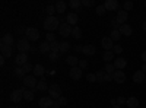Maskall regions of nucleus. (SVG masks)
Instances as JSON below:
<instances>
[{"instance_id": "9", "label": "nucleus", "mask_w": 146, "mask_h": 108, "mask_svg": "<svg viewBox=\"0 0 146 108\" xmlns=\"http://www.w3.org/2000/svg\"><path fill=\"white\" fill-rule=\"evenodd\" d=\"M101 45H102V48H105L107 51H113L114 48V41L110 38V37H104L101 40Z\"/></svg>"}, {"instance_id": "26", "label": "nucleus", "mask_w": 146, "mask_h": 108, "mask_svg": "<svg viewBox=\"0 0 146 108\" xmlns=\"http://www.w3.org/2000/svg\"><path fill=\"white\" fill-rule=\"evenodd\" d=\"M137 105H139V99L136 97H130L127 99V107L129 108H137Z\"/></svg>"}, {"instance_id": "3", "label": "nucleus", "mask_w": 146, "mask_h": 108, "mask_svg": "<svg viewBox=\"0 0 146 108\" xmlns=\"http://www.w3.org/2000/svg\"><path fill=\"white\" fill-rule=\"evenodd\" d=\"M48 93H50V97H51L54 101H57L60 97H62V88L54 83V85H51L50 88H48Z\"/></svg>"}, {"instance_id": "38", "label": "nucleus", "mask_w": 146, "mask_h": 108, "mask_svg": "<svg viewBox=\"0 0 146 108\" xmlns=\"http://www.w3.org/2000/svg\"><path fill=\"white\" fill-rule=\"evenodd\" d=\"M107 12V9H105V6L104 5H100V6H96V15H100V16H102L104 13Z\"/></svg>"}, {"instance_id": "54", "label": "nucleus", "mask_w": 146, "mask_h": 108, "mask_svg": "<svg viewBox=\"0 0 146 108\" xmlns=\"http://www.w3.org/2000/svg\"><path fill=\"white\" fill-rule=\"evenodd\" d=\"M142 60H143V62L146 63V50H145V51L142 53Z\"/></svg>"}, {"instance_id": "21", "label": "nucleus", "mask_w": 146, "mask_h": 108, "mask_svg": "<svg viewBox=\"0 0 146 108\" xmlns=\"http://www.w3.org/2000/svg\"><path fill=\"white\" fill-rule=\"evenodd\" d=\"M145 78L146 75L143 73L142 70H137L135 75H133V82H136V83H140V82H145Z\"/></svg>"}, {"instance_id": "1", "label": "nucleus", "mask_w": 146, "mask_h": 108, "mask_svg": "<svg viewBox=\"0 0 146 108\" xmlns=\"http://www.w3.org/2000/svg\"><path fill=\"white\" fill-rule=\"evenodd\" d=\"M44 28L47 29V31H54L56 28H60V25H62V23H60V19L58 18H56V16H48V18H45L44 19Z\"/></svg>"}, {"instance_id": "40", "label": "nucleus", "mask_w": 146, "mask_h": 108, "mask_svg": "<svg viewBox=\"0 0 146 108\" xmlns=\"http://www.w3.org/2000/svg\"><path fill=\"white\" fill-rule=\"evenodd\" d=\"M45 12H47V13H48V16H54V12H56V6H53V5H50V6H47Z\"/></svg>"}, {"instance_id": "30", "label": "nucleus", "mask_w": 146, "mask_h": 108, "mask_svg": "<svg viewBox=\"0 0 146 108\" xmlns=\"http://www.w3.org/2000/svg\"><path fill=\"white\" fill-rule=\"evenodd\" d=\"M48 86H47V82L42 79V80H38V85H36V91H47Z\"/></svg>"}, {"instance_id": "55", "label": "nucleus", "mask_w": 146, "mask_h": 108, "mask_svg": "<svg viewBox=\"0 0 146 108\" xmlns=\"http://www.w3.org/2000/svg\"><path fill=\"white\" fill-rule=\"evenodd\" d=\"M140 70H142V72H143V73L146 75V63H145V64L142 66V69H140Z\"/></svg>"}, {"instance_id": "17", "label": "nucleus", "mask_w": 146, "mask_h": 108, "mask_svg": "<svg viewBox=\"0 0 146 108\" xmlns=\"http://www.w3.org/2000/svg\"><path fill=\"white\" fill-rule=\"evenodd\" d=\"M118 31H120V34H121V35H126V37H130V35L133 34L131 27H130V25H127V23H124V25H121Z\"/></svg>"}, {"instance_id": "2", "label": "nucleus", "mask_w": 146, "mask_h": 108, "mask_svg": "<svg viewBox=\"0 0 146 108\" xmlns=\"http://www.w3.org/2000/svg\"><path fill=\"white\" fill-rule=\"evenodd\" d=\"M16 45H18V50H19V53H28L29 50H32V47L29 45V40L25 37V38H21L18 42H16Z\"/></svg>"}, {"instance_id": "59", "label": "nucleus", "mask_w": 146, "mask_h": 108, "mask_svg": "<svg viewBox=\"0 0 146 108\" xmlns=\"http://www.w3.org/2000/svg\"><path fill=\"white\" fill-rule=\"evenodd\" d=\"M10 108H16V107H10Z\"/></svg>"}, {"instance_id": "11", "label": "nucleus", "mask_w": 146, "mask_h": 108, "mask_svg": "<svg viewBox=\"0 0 146 108\" xmlns=\"http://www.w3.org/2000/svg\"><path fill=\"white\" fill-rule=\"evenodd\" d=\"M113 78H114V82H117V83H124L126 82V73L123 70H115Z\"/></svg>"}, {"instance_id": "35", "label": "nucleus", "mask_w": 146, "mask_h": 108, "mask_svg": "<svg viewBox=\"0 0 146 108\" xmlns=\"http://www.w3.org/2000/svg\"><path fill=\"white\" fill-rule=\"evenodd\" d=\"M110 38H111L113 41H118V40L121 38L120 31H111V34H110Z\"/></svg>"}, {"instance_id": "15", "label": "nucleus", "mask_w": 146, "mask_h": 108, "mask_svg": "<svg viewBox=\"0 0 146 108\" xmlns=\"http://www.w3.org/2000/svg\"><path fill=\"white\" fill-rule=\"evenodd\" d=\"M114 66H115L117 70H123V69L127 66V60L123 58V57H118V58L114 60Z\"/></svg>"}, {"instance_id": "37", "label": "nucleus", "mask_w": 146, "mask_h": 108, "mask_svg": "<svg viewBox=\"0 0 146 108\" xmlns=\"http://www.w3.org/2000/svg\"><path fill=\"white\" fill-rule=\"evenodd\" d=\"M50 47H51V51L53 53H60V42H57V41L50 42Z\"/></svg>"}, {"instance_id": "18", "label": "nucleus", "mask_w": 146, "mask_h": 108, "mask_svg": "<svg viewBox=\"0 0 146 108\" xmlns=\"http://www.w3.org/2000/svg\"><path fill=\"white\" fill-rule=\"evenodd\" d=\"M85 56H94L96 53V48H95V45L92 44H88V45H83V51H82Z\"/></svg>"}, {"instance_id": "49", "label": "nucleus", "mask_w": 146, "mask_h": 108, "mask_svg": "<svg viewBox=\"0 0 146 108\" xmlns=\"http://www.w3.org/2000/svg\"><path fill=\"white\" fill-rule=\"evenodd\" d=\"M79 67L83 70V69H86L88 67V62H86V60H80V62H79Z\"/></svg>"}, {"instance_id": "29", "label": "nucleus", "mask_w": 146, "mask_h": 108, "mask_svg": "<svg viewBox=\"0 0 146 108\" xmlns=\"http://www.w3.org/2000/svg\"><path fill=\"white\" fill-rule=\"evenodd\" d=\"M15 75H16V76H19V78H22V79L27 76V73H25V70H23V67H22V66H18V67L15 69Z\"/></svg>"}, {"instance_id": "25", "label": "nucleus", "mask_w": 146, "mask_h": 108, "mask_svg": "<svg viewBox=\"0 0 146 108\" xmlns=\"http://www.w3.org/2000/svg\"><path fill=\"white\" fill-rule=\"evenodd\" d=\"M40 51H41V53H48V54H50V53H51L50 42H47V41L41 42V44H40Z\"/></svg>"}, {"instance_id": "39", "label": "nucleus", "mask_w": 146, "mask_h": 108, "mask_svg": "<svg viewBox=\"0 0 146 108\" xmlns=\"http://www.w3.org/2000/svg\"><path fill=\"white\" fill-rule=\"evenodd\" d=\"M45 41H47V42H54V41H56V35H54L53 32H48V34L45 35Z\"/></svg>"}, {"instance_id": "42", "label": "nucleus", "mask_w": 146, "mask_h": 108, "mask_svg": "<svg viewBox=\"0 0 146 108\" xmlns=\"http://www.w3.org/2000/svg\"><path fill=\"white\" fill-rule=\"evenodd\" d=\"M86 80L91 82V83H92V82H96V76H95V73H88V75H86Z\"/></svg>"}, {"instance_id": "60", "label": "nucleus", "mask_w": 146, "mask_h": 108, "mask_svg": "<svg viewBox=\"0 0 146 108\" xmlns=\"http://www.w3.org/2000/svg\"><path fill=\"white\" fill-rule=\"evenodd\" d=\"M145 7H146V2H145Z\"/></svg>"}, {"instance_id": "33", "label": "nucleus", "mask_w": 146, "mask_h": 108, "mask_svg": "<svg viewBox=\"0 0 146 108\" xmlns=\"http://www.w3.org/2000/svg\"><path fill=\"white\" fill-rule=\"evenodd\" d=\"M102 58L105 60L107 63H108V62H111V60L114 58V51H105L104 56H102Z\"/></svg>"}, {"instance_id": "43", "label": "nucleus", "mask_w": 146, "mask_h": 108, "mask_svg": "<svg viewBox=\"0 0 146 108\" xmlns=\"http://www.w3.org/2000/svg\"><path fill=\"white\" fill-rule=\"evenodd\" d=\"M113 51H114V54H121V53H123V47H121V45H114Z\"/></svg>"}, {"instance_id": "7", "label": "nucleus", "mask_w": 146, "mask_h": 108, "mask_svg": "<svg viewBox=\"0 0 146 108\" xmlns=\"http://www.w3.org/2000/svg\"><path fill=\"white\" fill-rule=\"evenodd\" d=\"M9 98H10L12 102L18 104V102H21V99H23V92H22L21 89H15V91H12V92H10Z\"/></svg>"}, {"instance_id": "14", "label": "nucleus", "mask_w": 146, "mask_h": 108, "mask_svg": "<svg viewBox=\"0 0 146 108\" xmlns=\"http://www.w3.org/2000/svg\"><path fill=\"white\" fill-rule=\"evenodd\" d=\"M78 15L75 13V12H70V13H67L66 16V22L69 23L70 27H76V23H78Z\"/></svg>"}, {"instance_id": "31", "label": "nucleus", "mask_w": 146, "mask_h": 108, "mask_svg": "<svg viewBox=\"0 0 146 108\" xmlns=\"http://www.w3.org/2000/svg\"><path fill=\"white\" fill-rule=\"evenodd\" d=\"M114 70H115V66L111 63H107V66L104 67V72L105 73H110V75H114Z\"/></svg>"}, {"instance_id": "8", "label": "nucleus", "mask_w": 146, "mask_h": 108, "mask_svg": "<svg viewBox=\"0 0 146 108\" xmlns=\"http://www.w3.org/2000/svg\"><path fill=\"white\" fill-rule=\"evenodd\" d=\"M69 76H70V79H73V80H79V79L82 78V69H80L79 66L72 67V69L69 70Z\"/></svg>"}, {"instance_id": "51", "label": "nucleus", "mask_w": 146, "mask_h": 108, "mask_svg": "<svg viewBox=\"0 0 146 108\" xmlns=\"http://www.w3.org/2000/svg\"><path fill=\"white\" fill-rule=\"evenodd\" d=\"M111 80H114L113 75H110V73H105V80H104V82H111Z\"/></svg>"}, {"instance_id": "24", "label": "nucleus", "mask_w": 146, "mask_h": 108, "mask_svg": "<svg viewBox=\"0 0 146 108\" xmlns=\"http://www.w3.org/2000/svg\"><path fill=\"white\" fill-rule=\"evenodd\" d=\"M66 62H67V64H69V66H72V67L79 66V58H76L75 56H69V57L66 58Z\"/></svg>"}, {"instance_id": "28", "label": "nucleus", "mask_w": 146, "mask_h": 108, "mask_svg": "<svg viewBox=\"0 0 146 108\" xmlns=\"http://www.w3.org/2000/svg\"><path fill=\"white\" fill-rule=\"evenodd\" d=\"M72 37H75L76 40H80V37H82V31H80V28H79V27H73Z\"/></svg>"}, {"instance_id": "22", "label": "nucleus", "mask_w": 146, "mask_h": 108, "mask_svg": "<svg viewBox=\"0 0 146 108\" xmlns=\"http://www.w3.org/2000/svg\"><path fill=\"white\" fill-rule=\"evenodd\" d=\"M66 7H67V3L63 2V0H58V2L56 3V12H58V13H64Z\"/></svg>"}, {"instance_id": "10", "label": "nucleus", "mask_w": 146, "mask_h": 108, "mask_svg": "<svg viewBox=\"0 0 146 108\" xmlns=\"http://www.w3.org/2000/svg\"><path fill=\"white\" fill-rule=\"evenodd\" d=\"M15 63H16V66H25L28 63V54L27 53H19L15 58Z\"/></svg>"}, {"instance_id": "48", "label": "nucleus", "mask_w": 146, "mask_h": 108, "mask_svg": "<svg viewBox=\"0 0 146 108\" xmlns=\"http://www.w3.org/2000/svg\"><path fill=\"white\" fill-rule=\"evenodd\" d=\"M22 67H23V70H25V73H29L31 70H34V67H32V66H31L29 63H27L25 66H22Z\"/></svg>"}, {"instance_id": "57", "label": "nucleus", "mask_w": 146, "mask_h": 108, "mask_svg": "<svg viewBox=\"0 0 146 108\" xmlns=\"http://www.w3.org/2000/svg\"><path fill=\"white\" fill-rule=\"evenodd\" d=\"M143 29H145V31H146V21H145V22H143Z\"/></svg>"}, {"instance_id": "6", "label": "nucleus", "mask_w": 146, "mask_h": 108, "mask_svg": "<svg viewBox=\"0 0 146 108\" xmlns=\"http://www.w3.org/2000/svg\"><path fill=\"white\" fill-rule=\"evenodd\" d=\"M72 31H73V27H70L67 22L62 23L58 28V34L62 35V37H69V35H72Z\"/></svg>"}, {"instance_id": "16", "label": "nucleus", "mask_w": 146, "mask_h": 108, "mask_svg": "<svg viewBox=\"0 0 146 108\" xmlns=\"http://www.w3.org/2000/svg\"><path fill=\"white\" fill-rule=\"evenodd\" d=\"M13 42H15V40H13V35H10V34H6V35H3V38H2V41H0V45H13Z\"/></svg>"}, {"instance_id": "44", "label": "nucleus", "mask_w": 146, "mask_h": 108, "mask_svg": "<svg viewBox=\"0 0 146 108\" xmlns=\"http://www.w3.org/2000/svg\"><path fill=\"white\" fill-rule=\"evenodd\" d=\"M82 6H86V7L94 6V0H82Z\"/></svg>"}, {"instance_id": "32", "label": "nucleus", "mask_w": 146, "mask_h": 108, "mask_svg": "<svg viewBox=\"0 0 146 108\" xmlns=\"http://www.w3.org/2000/svg\"><path fill=\"white\" fill-rule=\"evenodd\" d=\"M95 76H96V82H104L105 80V72L104 70H98L95 73Z\"/></svg>"}, {"instance_id": "46", "label": "nucleus", "mask_w": 146, "mask_h": 108, "mask_svg": "<svg viewBox=\"0 0 146 108\" xmlns=\"http://www.w3.org/2000/svg\"><path fill=\"white\" fill-rule=\"evenodd\" d=\"M123 104H127V99L124 97H118L117 98V105H123Z\"/></svg>"}, {"instance_id": "4", "label": "nucleus", "mask_w": 146, "mask_h": 108, "mask_svg": "<svg viewBox=\"0 0 146 108\" xmlns=\"http://www.w3.org/2000/svg\"><path fill=\"white\" fill-rule=\"evenodd\" d=\"M36 85H38V80H36L34 76H25V78H23V86H27V88L35 91Z\"/></svg>"}, {"instance_id": "34", "label": "nucleus", "mask_w": 146, "mask_h": 108, "mask_svg": "<svg viewBox=\"0 0 146 108\" xmlns=\"http://www.w3.org/2000/svg\"><path fill=\"white\" fill-rule=\"evenodd\" d=\"M69 48H70V44H69L67 41L60 42V53H67V51H69Z\"/></svg>"}, {"instance_id": "50", "label": "nucleus", "mask_w": 146, "mask_h": 108, "mask_svg": "<svg viewBox=\"0 0 146 108\" xmlns=\"http://www.w3.org/2000/svg\"><path fill=\"white\" fill-rule=\"evenodd\" d=\"M50 60L51 62H56V60H58V53H50Z\"/></svg>"}, {"instance_id": "12", "label": "nucleus", "mask_w": 146, "mask_h": 108, "mask_svg": "<svg viewBox=\"0 0 146 108\" xmlns=\"http://www.w3.org/2000/svg\"><path fill=\"white\" fill-rule=\"evenodd\" d=\"M127 18H129L127 12L123 9V10H118V12H117V18H115V21L120 23V25H124L126 21H127Z\"/></svg>"}, {"instance_id": "61", "label": "nucleus", "mask_w": 146, "mask_h": 108, "mask_svg": "<svg viewBox=\"0 0 146 108\" xmlns=\"http://www.w3.org/2000/svg\"><path fill=\"white\" fill-rule=\"evenodd\" d=\"M145 82H146V78H145Z\"/></svg>"}, {"instance_id": "41", "label": "nucleus", "mask_w": 146, "mask_h": 108, "mask_svg": "<svg viewBox=\"0 0 146 108\" xmlns=\"http://www.w3.org/2000/svg\"><path fill=\"white\" fill-rule=\"evenodd\" d=\"M133 6H135V5H133V2H130V0H126L124 5H123V7H124V10H126V12H127V10H131V9H133Z\"/></svg>"}, {"instance_id": "23", "label": "nucleus", "mask_w": 146, "mask_h": 108, "mask_svg": "<svg viewBox=\"0 0 146 108\" xmlns=\"http://www.w3.org/2000/svg\"><path fill=\"white\" fill-rule=\"evenodd\" d=\"M0 50H2V56L5 58L12 56V47L10 45H0Z\"/></svg>"}, {"instance_id": "36", "label": "nucleus", "mask_w": 146, "mask_h": 108, "mask_svg": "<svg viewBox=\"0 0 146 108\" xmlns=\"http://www.w3.org/2000/svg\"><path fill=\"white\" fill-rule=\"evenodd\" d=\"M69 6H70L72 9H78V7L82 6V2H80V0H70V2H69Z\"/></svg>"}, {"instance_id": "58", "label": "nucleus", "mask_w": 146, "mask_h": 108, "mask_svg": "<svg viewBox=\"0 0 146 108\" xmlns=\"http://www.w3.org/2000/svg\"><path fill=\"white\" fill-rule=\"evenodd\" d=\"M111 108H121V107H120V105H113Z\"/></svg>"}, {"instance_id": "52", "label": "nucleus", "mask_w": 146, "mask_h": 108, "mask_svg": "<svg viewBox=\"0 0 146 108\" xmlns=\"http://www.w3.org/2000/svg\"><path fill=\"white\" fill-rule=\"evenodd\" d=\"M75 51H76V53H82V51H83V45H76V47H75Z\"/></svg>"}, {"instance_id": "27", "label": "nucleus", "mask_w": 146, "mask_h": 108, "mask_svg": "<svg viewBox=\"0 0 146 108\" xmlns=\"http://www.w3.org/2000/svg\"><path fill=\"white\" fill-rule=\"evenodd\" d=\"M23 99L25 101H32L34 99V91L32 89H27L23 92Z\"/></svg>"}, {"instance_id": "47", "label": "nucleus", "mask_w": 146, "mask_h": 108, "mask_svg": "<svg viewBox=\"0 0 146 108\" xmlns=\"http://www.w3.org/2000/svg\"><path fill=\"white\" fill-rule=\"evenodd\" d=\"M57 102L60 104V107H62V105H66V104H67V98H64V97H60V98L57 99Z\"/></svg>"}, {"instance_id": "13", "label": "nucleus", "mask_w": 146, "mask_h": 108, "mask_svg": "<svg viewBox=\"0 0 146 108\" xmlns=\"http://www.w3.org/2000/svg\"><path fill=\"white\" fill-rule=\"evenodd\" d=\"M53 102H54V99H53L51 97H44V98H41V99H40L38 105H40L41 108H51Z\"/></svg>"}, {"instance_id": "62", "label": "nucleus", "mask_w": 146, "mask_h": 108, "mask_svg": "<svg viewBox=\"0 0 146 108\" xmlns=\"http://www.w3.org/2000/svg\"><path fill=\"white\" fill-rule=\"evenodd\" d=\"M142 108H146V107H142Z\"/></svg>"}, {"instance_id": "20", "label": "nucleus", "mask_w": 146, "mask_h": 108, "mask_svg": "<svg viewBox=\"0 0 146 108\" xmlns=\"http://www.w3.org/2000/svg\"><path fill=\"white\" fill-rule=\"evenodd\" d=\"M32 73H34V76H44L45 69H44L42 64H35V66H34V70H32Z\"/></svg>"}, {"instance_id": "5", "label": "nucleus", "mask_w": 146, "mask_h": 108, "mask_svg": "<svg viewBox=\"0 0 146 108\" xmlns=\"http://www.w3.org/2000/svg\"><path fill=\"white\" fill-rule=\"evenodd\" d=\"M25 35H27V38L29 40V41H36L40 38V31L36 29V28H32V27H29V28H27V32H25Z\"/></svg>"}, {"instance_id": "19", "label": "nucleus", "mask_w": 146, "mask_h": 108, "mask_svg": "<svg viewBox=\"0 0 146 108\" xmlns=\"http://www.w3.org/2000/svg\"><path fill=\"white\" fill-rule=\"evenodd\" d=\"M104 6H105L107 10H117L118 2H117V0H107V2L104 3Z\"/></svg>"}, {"instance_id": "45", "label": "nucleus", "mask_w": 146, "mask_h": 108, "mask_svg": "<svg viewBox=\"0 0 146 108\" xmlns=\"http://www.w3.org/2000/svg\"><path fill=\"white\" fill-rule=\"evenodd\" d=\"M111 27H113V31H118L121 25H120V23H118L117 21H113V22H111Z\"/></svg>"}, {"instance_id": "56", "label": "nucleus", "mask_w": 146, "mask_h": 108, "mask_svg": "<svg viewBox=\"0 0 146 108\" xmlns=\"http://www.w3.org/2000/svg\"><path fill=\"white\" fill-rule=\"evenodd\" d=\"M0 64H5V57L2 56V58H0Z\"/></svg>"}, {"instance_id": "53", "label": "nucleus", "mask_w": 146, "mask_h": 108, "mask_svg": "<svg viewBox=\"0 0 146 108\" xmlns=\"http://www.w3.org/2000/svg\"><path fill=\"white\" fill-rule=\"evenodd\" d=\"M51 108H60V104H58L57 101H54V102H53V105H51Z\"/></svg>"}]
</instances>
